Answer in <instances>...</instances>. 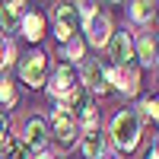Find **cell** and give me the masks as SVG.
<instances>
[{
  "label": "cell",
  "mask_w": 159,
  "mask_h": 159,
  "mask_svg": "<svg viewBox=\"0 0 159 159\" xmlns=\"http://www.w3.org/2000/svg\"><path fill=\"white\" fill-rule=\"evenodd\" d=\"M111 140L121 150H134L140 143V118L134 111H118L111 121Z\"/></svg>",
  "instance_id": "obj_1"
},
{
  "label": "cell",
  "mask_w": 159,
  "mask_h": 159,
  "mask_svg": "<svg viewBox=\"0 0 159 159\" xmlns=\"http://www.w3.org/2000/svg\"><path fill=\"white\" fill-rule=\"evenodd\" d=\"M45 73H48V57L42 51H32V54H25V61L19 64V76L25 80V86L29 89H38L45 83Z\"/></svg>",
  "instance_id": "obj_2"
},
{
  "label": "cell",
  "mask_w": 159,
  "mask_h": 159,
  "mask_svg": "<svg viewBox=\"0 0 159 159\" xmlns=\"http://www.w3.org/2000/svg\"><path fill=\"white\" fill-rule=\"evenodd\" d=\"M86 38H89V45H108V38H111V19H108V13H92L89 22H86Z\"/></svg>",
  "instance_id": "obj_3"
},
{
  "label": "cell",
  "mask_w": 159,
  "mask_h": 159,
  "mask_svg": "<svg viewBox=\"0 0 159 159\" xmlns=\"http://www.w3.org/2000/svg\"><path fill=\"white\" fill-rule=\"evenodd\" d=\"M108 57L115 61V67H127L130 57H134V42H130L127 32H115L108 38Z\"/></svg>",
  "instance_id": "obj_4"
},
{
  "label": "cell",
  "mask_w": 159,
  "mask_h": 159,
  "mask_svg": "<svg viewBox=\"0 0 159 159\" xmlns=\"http://www.w3.org/2000/svg\"><path fill=\"white\" fill-rule=\"evenodd\" d=\"M51 127H54V134H57V140L64 143V147L73 143V137H76V118L67 108H57L54 115H51Z\"/></svg>",
  "instance_id": "obj_5"
},
{
  "label": "cell",
  "mask_w": 159,
  "mask_h": 159,
  "mask_svg": "<svg viewBox=\"0 0 159 159\" xmlns=\"http://www.w3.org/2000/svg\"><path fill=\"white\" fill-rule=\"evenodd\" d=\"M76 22H80V13L73 3H61L57 13H54V25H57V38L61 42H67V38L76 32Z\"/></svg>",
  "instance_id": "obj_6"
},
{
  "label": "cell",
  "mask_w": 159,
  "mask_h": 159,
  "mask_svg": "<svg viewBox=\"0 0 159 159\" xmlns=\"http://www.w3.org/2000/svg\"><path fill=\"white\" fill-rule=\"evenodd\" d=\"M45 143H48V124L42 121V118H32V121L25 124L22 147H25V150H38V153H45Z\"/></svg>",
  "instance_id": "obj_7"
},
{
  "label": "cell",
  "mask_w": 159,
  "mask_h": 159,
  "mask_svg": "<svg viewBox=\"0 0 159 159\" xmlns=\"http://www.w3.org/2000/svg\"><path fill=\"white\" fill-rule=\"evenodd\" d=\"M105 80H111L121 92H137V83H140L134 67H108L105 70Z\"/></svg>",
  "instance_id": "obj_8"
},
{
  "label": "cell",
  "mask_w": 159,
  "mask_h": 159,
  "mask_svg": "<svg viewBox=\"0 0 159 159\" xmlns=\"http://www.w3.org/2000/svg\"><path fill=\"white\" fill-rule=\"evenodd\" d=\"M73 89H76V70L70 67V64H61V67L54 70V83H51V92H54V96H70Z\"/></svg>",
  "instance_id": "obj_9"
},
{
  "label": "cell",
  "mask_w": 159,
  "mask_h": 159,
  "mask_svg": "<svg viewBox=\"0 0 159 159\" xmlns=\"http://www.w3.org/2000/svg\"><path fill=\"white\" fill-rule=\"evenodd\" d=\"M22 16H25V3H19V0H13V3H3V7H0V25H3L7 32L19 29Z\"/></svg>",
  "instance_id": "obj_10"
},
{
  "label": "cell",
  "mask_w": 159,
  "mask_h": 159,
  "mask_svg": "<svg viewBox=\"0 0 159 159\" xmlns=\"http://www.w3.org/2000/svg\"><path fill=\"white\" fill-rule=\"evenodd\" d=\"M83 83H86L89 92H105V89H108V80H105L102 64H86V70H83Z\"/></svg>",
  "instance_id": "obj_11"
},
{
  "label": "cell",
  "mask_w": 159,
  "mask_h": 159,
  "mask_svg": "<svg viewBox=\"0 0 159 159\" xmlns=\"http://www.w3.org/2000/svg\"><path fill=\"white\" fill-rule=\"evenodd\" d=\"M19 25H22V35L29 38V42H38V38H42V29H45V16L42 13H25Z\"/></svg>",
  "instance_id": "obj_12"
},
{
  "label": "cell",
  "mask_w": 159,
  "mask_h": 159,
  "mask_svg": "<svg viewBox=\"0 0 159 159\" xmlns=\"http://www.w3.org/2000/svg\"><path fill=\"white\" fill-rule=\"evenodd\" d=\"M83 153L89 159H99L102 156V130L99 127H89L86 130V137H83Z\"/></svg>",
  "instance_id": "obj_13"
},
{
  "label": "cell",
  "mask_w": 159,
  "mask_h": 159,
  "mask_svg": "<svg viewBox=\"0 0 159 159\" xmlns=\"http://www.w3.org/2000/svg\"><path fill=\"white\" fill-rule=\"evenodd\" d=\"M137 57H140L143 64H156V42H153V35H143V38H140Z\"/></svg>",
  "instance_id": "obj_14"
},
{
  "label": "cell",
  "mask_w": 159,
  "mask_h": 159,
  "mask_svg": "<svg viewBox=\"0 0 159 159\" xmlns=\"http://www.w3.org/2000/svg\"><path fill=\"white\" fill-rule=\"evenodd\" d=\"M153 13H156V3H150V0H137V3L130 7V16H134L137 22H147V19H153Z\"/></svg>",
  "instance_id": "obj_15"
},
{
  "label": "cell",
  "mask_w": 159,
  "mask_h": 159,
  "mask_svg": "<svg viewBox=\"0 0 159 159\" xmlns=\"http://www.w3.org/2000/svg\"><path fill=\"white\" fill-rule=\"evenodd\" d=\"M0 102H3V108H13V105H16V86H13L10 80H0Z\"/></svg>",
  "instance_id": "obj_16"
},
{
  "label": "cell",
  "mask_w": 159,
  "mask_h": 159,
  "mask_svg": "<svg viewBox=\"0 0 159 159\" xmlns=\"http://www.w3.org/2000/svg\"><path fill=\"white\" fill-rule=\"evenodd\" d=\"M7 156H10V159H29V150L22 147V140H10V147H7Z\"/></svg>",
  "instance_id": "obj_17"
},
{
  "label": "cell",
  "mask_w": 159,
  "mask_h": 159,
  "mask_svg": "<svg viewBox=\"0 0 159 159\" xmlns=\"http://www.w3.org/2000/svg\"><path fill=\"white\" fill-rule=\"evenodd\" d=\"M140 115L147 118V121H156V115H159V111H156V99H153V96H150V99H143V105H140Z\"/></svg>",
  "instance_id": "obj_18"
},
{
  "label": "cell",
  "mask_w": 159,
  "mask_h": 159,
  "mask_svg": "<svg viewBox=\"0 0 159 159\" xmlns=\"http://www.w3.org/2000/svg\"><path fill=\"white\" fill-rule=\"evenodd\" d=\"M64 54H67V57H83V45H80V42H70L67 48H64Z\"/></svg>",
  "instance_id": "obj_19"
},
{
  "label": "cell",
  "mask_w": 159,
  "mask_h": 159,
  "mask_svg": "<svg viewBox=\"0 0 159 159\" xmlns=\"http://www.w3.org/2000/svg\"><path fill=\"white\" fill-rule=\"evenodd\" d=\"M3 140H7V118L0 115V143H3Z\"/></svg>",
  "instance_id": "obj_20"
},
{
  "label": "cell",
  "mask_w": 159,
  "mask_h": 159,
  "mask_svg": "<svg viewBox=\"0 0 159 159\" xmlns=\"http://www.w3.org/2000/svg\"><path fill=\"white\" fill-rule=\"evenodd\" d=\"M35 159H57V156H54V153H38Z\"/></svg>",
  "instance_id": "obj_21"
},
{
  "label": "cell",
  "mask_w": 159,
  "mask_h": 159,
  "mask_svg": "<svg viewBox=\"0 0 159 159\" xmlns=\"http://www.w3.org/2000/svg\"><path fill=\"white\" fill-rule=\"evenodd\" d=\"M147 159H159V153H156V147H153V150L147 153Z\"/></svg>",
  "instance_id": "obj_22"
},
{
  "label": "cell",
  "mask_w": 159,
  "mask_h": 159,
  "mask_svg": "<svg viewBox=\"0 0 159 159\" xmlns=\"http://www.w3.org/2000/svg\"><path fill=\"white\" fill-rule=\"evenodd\" d=\"M105 159H118V156H105Z\"/></svg>",
  "instance_id": "obj_23"
}]
</instances>
